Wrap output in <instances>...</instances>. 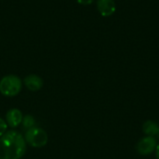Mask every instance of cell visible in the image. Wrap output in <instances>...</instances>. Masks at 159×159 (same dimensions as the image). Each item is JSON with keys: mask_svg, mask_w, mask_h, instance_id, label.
<instances>
[{"mask_svg": "<svg viewBox=\"0 0 159 159\" xmlns=\"http://www.w3.org/2000/svg\"><path fill=\"white\" fill-rule=\"evenodd\" d=\"M156 157H157V159H159V143H157V148H156Z\"/></svg>", "mask_w": 159, "mask_h": 159, "instance_id": "cell-12", "label": "cell"}, {"mask_svg": "<svg viewBox=\"0 0 159 159\" xmlns=\"http://www.w3.org/2000/svg\"><path fill=\"white\" fill-rule=\"evenodd\" d=\"M23 128L27 130L33 127H34V124H35V120L33 116L31 115H27V116H24L23 118H22V122H21Z\"/></svg>", "mask_w": 159, "mask_h": 159, "instance_id": "cell-9", "label": "cell"}, {"mask_svg": "<svg viewBox=\"0 0 159 159\" xmlns=\"http://www.w3.org/2000/svg\"><path fill=\"white\" fill-rule=\"evenodd\" d=\"M24 140L26 143L30 144L34 148L44 147L48 141V137L47 132L41 128L33 127L26 130L24 135Z\"/></svg>", "mask_w": 159, "mask_h": 159, "instance_id": "cell-3", "label": "cell"}, {"mask_svg": "<svg viewBox=\"0 0 159 159\" xmlns=\"http://www.w3.org/2000/svg\"><path fill=\"white\" fill-rule=\"evenodd\" d=\"M26 152V142L16 130H8L0 137V159H20Z\"/></svg>", "mask_w": 159, "mask_h": 159, "instance_id": "cell-1", "label": "cell"}, {"mask_svg": "<svg viewBox=\"0 0 159 159\" xmlns=\"http://www.w3.org/2000/svg\"><path fill=\"white\" fill-rule=\"evenodd\" d=\"M159 126L152 120H147L143 124V132L146 136L154 137L158 134Z\"/></svg>", "mask_w": 159, "mask_h": 159, "instance_id": "cell-8", "label": "cell"}, {"mask_svg": "<svg viewBox=\"0 0 159 159\" xmlns=\"http://www.w3.org/2000/svg\"><path fill=\"white\" fill-rule=\"evenodd\" d=\"M7 122L3 118L0 117V137H2L7 132Z\"/></svg>", "mask_w": 159, "mask_h": 159, "instance_id": "cell-10", "label": "cell"}, {"mask_svg": "<svg viewBox=\"0 0 159 159\" xmlns=\"http://www.w3.org/2000/svg\"><path fill=\"white\" fill-rule=\"evenodd\" d=\"M157 136H158V138H159V131H158V134H157Z\"/></svg>", "mask_w": 159, "mask_h": 159, "instance_id": "cell-13", "label": "cell"}, {"mask_svg": "<svg viewBox=\"0 0 159 159\" xmlns=\"http://www.w3.org/2000/svg\"><path fill=\"white\" fill-rule=\"evenodd\" d=\"M22 118H23V116H22L21 111L17 108H12L8 110L6 115V122L7 126H9L12 129L20 126L22 122Z\"/></svg>", "mask_w": 159, "mask_h": 159, "instance_id": "cell-6", "label": "cell"}, {"mask_svg": "<svg viewBox=\"0 0 159 159\" xmlns=\"http://www.w3.org/2000/svg\"><path fill=\"white\" fill-rule=\"evenodd\" d=\"M23 83L30 91H38L43 87V79L37 75H29L24 77Z\"/></svg>", "mask_w": 159, "mask_h": 159, "instance_id": "cell-7", "label": "cell"}, {"mask_svg": "<svg viewBox=\"0 0 159 159\" xmlns=\"http://www.w3.org/2000/svg\"><path fill=\"white\" fill-rule=\"evenodd\" d=\"M157 143L155 137L151 136H146L142 138L136 146L137 152L142 155V156H149L151 155L154 151H156Z\"/></svg>", "mask_w": 159, "mask_h": 159, "instance_id": "cell-4", "label": "cell"}, {"mask_svg": "<svg viewBox=\"0 0 159 159\" xmlns=\"http://www.w3.org/2000/svg\"><path fill=\"white\" fill-rule=\"evenodd\" d=\"M78 4L83 5V6H89L94 2V0H76Z\"/></svg>", "mask_w": 159, "mask_h": 159, "instance_id": "cell-11", "label": "cell"}, {"mask_svg": "<svg viewBox=\"0 0 159 159\" xmlns=\"http://www.w3.org/2000/svg\"><path fill=\"white\" fill-rule=\"evenodd\" d=\"M22 88L21 79L14 75H8L0 80V93L6 97L17 96Z\"/></svg>", "mask_w": 159, "mask_h": 159, "instance_id": "cell-2", "label": "cell"}, {"mask_svg": "<svg viewBox=\"0 0 159 159\" xmlns=\"http://www.w3.org/2000/svg\"><path fill=\"white\" fill-rule=\"evenodd\" d=\"M97 8L103 17L112 16L116 10L115 0H97Z\"/></svg>", "mask_w": 159, "mask_h": 159, "instance_id": "cell-5", "label": "cell"}]
</instances>
